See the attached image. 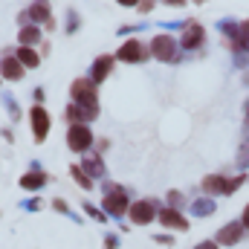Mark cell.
Listing matches in <instances>:
<instances>
[{
    "mask_svg": "<svg viewBox=\"0 0 249 249\" xmlns=\"http://www.w3.org/2000/svg\"><path fill=\"white\" fill-rule=\"evenodd\" d=\"M84 174L102 177V162H99V157H93V160H87V162H84Z\"/></svg>",
    "mask_w": 249,
    "mask_h": 249,
    "instance_id": "obj_17",
    "label": "cell"
},
{
    "mask_svg": "<svg viewBox=\"0 0 249 249\" xmlns=\"http://www.w3.org/2000/svg\"><path fill=\"white\" fill-rule=\"evenodd\" d=\"M44 180H47L44 174H26V177L20 180V186H23V188H41V186H44Z\"/></svg>",
    "mask_w": 249,
    "mask_h": 249,
    "instance_id": "obj_14",
    "label": "cell"
},
{
    "mask_svg": "<svg viewBox=\"0 0 249 249\" xmlns=\"http://www.w3.org/2000/svg\"><path fill=\"white\" fill-rule=\"evenodd\" d=\"M241 35H244V44L249 47V20L244 23V26H241Z\"/></svg>",
    "mask_w": 249,
    "mask_h": 249,
    "instance_id": "obj_19",
    "label": "cell"
},
{
    "mask_svg": "<svg viewBox=\"0 0 249 249\" xmlns=\"http://www.w3.org/2000/svg\"><path fill=\"white\" fill-rule=\"evenodd\" d=\"M130 220H133V223H151V220H154V203L136 200V203L130 206Z\"/></svg>",
    "mask_w": 249,
    "mask_h": 249,
    "instance_id": "obj_4",
    "label": "cell"
},
{
    "mask_svg": "<svg viewBox=\"0 0 249 249\" xmlns=\"http://www.w3.org/2000/svg\"><path fill=\"white\" fill-rule=\"evenodd\" d=\"M247 113H249V107H247Z\"/></svg>",
    "mask_w": 249,
    "mask_h": 249,
    "instance_id": "obj_22",
    "label": "cell"
},
{
    "mask_svg": "<svg viewBox=\"0 0 249 249\" xmlns=\"http://www.w3.org/2000/svg\"><path fill=\"white\" fill-rule=\"evenodd\" d=\"M29 15H32L35 20H47V18H50V6H47V3H35V6L29 9Z\"/></svg>",
    "mask_w": 249,
    "mask_h": 249,
    "instance_id": "obj_15",
    "label": "cell"
},
{
    "mask_svg": "<svg viewBox=\"0 0 249 249\" xmlns=\"http://www.w3.org/2000/svg\"><path fill=\"white\" fill-rule=\"evenodd\" d=\"M105 209H107L110 214H124V209H127V197H124L122 188H110V191L105 194Z\"/></svg>",
    "mask_w": 249,
    "mask_h": 249,
    "instance_id": "obj_3",
    "label": "cell"
},
{
    "mask_svg": "<svg viewBox=\"0 0 249 249\" xmlns=\"http://www.w3.org/2000/svg\"><path fill=\"white\" fill-rule=\"evenodd\" d=\"M110 70H113V58L110 55H102L99 61L93 64V81H105L110 75Z\"/></svg>",
    "mask_w": 249,
    "mask_h": 249,
    "instance_id": "obj_11",
    "label": "cell"
},
{
    "mask_svg": "<svg viewBox=\"0 0 249 249\" xmlns=\"http://www.w3.org/2000/svg\"><path fill=\"white\" fill-rule=\"evenodd\" d=\"M116 55H119L122 61H127V64H136V61L145 58V50H142L139 41H127V44H122V50H119Z\"/></svg>",
    "mask_w": 249,
    "mask_h": 249,
    "instance_id": "obj_6",
    "label": "cell"
},
{
    "mask_svg": "<svg viewBox=\"0 0 249 249\" xmlns=\"http://www.w3.org/2000/svg\"><path fill=\"white\" fill-rule=\"evenodd\" d=\"M72 177H75V183H78V186H84V188H90V186H93V183L87 180V174H84L81 168H72Z\"/></svg>",
    "mask_w": 249,
    "mask_h": 249,
    "instance_id": "obj_18",
    "label": "cell"
},
{
    "mask_svg": "<svg viewBox=\"0 0 249 249\" xmlns=\"http://www.w3.org/2000/svg\"><path fill=\"white\" fill-rule=\"evenodd\" d=\"M238 183H241V180L226 183V177H206V180H203V188H206L209 194H223V191H232Z\"/></svg>",
    "mask_w": 249,
    "mask_h": 249,
    "instance_id": "obj_8",
    "label": "cell"
},
{
    "mask_svg": "<svg viewBox=\"0 0 249 249\" xmlns=\"http://www.w3.org/2000/svg\"><path fill=\"white\" fill-rule=\"evenodd\" d=\"M18 61L23 64V67H38V64H41V58H38V53H35V50L23 47V50L18 53Z\"/></svg>",
    "mask_w": 249,
    "mask_h": 249,
    "instance_id": "obj_13",
    "label": "cell"
},
{
    "mask_svg": "<svg viewBox=\"0 0 249 249\" xmlns=\"http://www.w3.org/2000/svg\"><path fill=\"white\" fill-rule=\"evenodd\" d=\"M151 53H154L157 61H171L174 53H177V44H174V38H168V35H157V38L151 41Z\"/></svg>",
    "mask_w": 249,
    "mask_h": 249,
    "instance_id": "obj_2",
    "label": "cell"
},
{
    "mask_svg": "<svg viewBox=\"0 0 249 249\" xmlns=\"http://www.w3.org/2000/svg\"><path fill=\"white\" fill-rule=\"evenodd\" d=\"M32 130H35V139L44 142L47 139V130H50V116L44 107H32Z\"/></svg>",
    "mask_w": 249,
    "mask_h": 249,
    "instance_id": "obj_5",
    "label": "cell"
},
{
    "mask_svg": "<svg viewBox=\"0 0 249 249\" xmlns=\"http://www.w3.org/2000/svg\"><path fill=\"white\" fill-rule=\"evenodd\" d=\"M241 238H244V223H229V226H223L220 235H217V241H220L223 247H232V244H238Z\"/></svg>",
    "mask_w": 249,
    "mask_h": 249,
    "instance_id": "obj_7",
    "label": "cell"
},
{
    "mask_svg": "<svg viewBox=\"0 0 249 249\" xmlns=\"http://www.w3.org/2000/svg\"><path fill=\"white\" fill-rule=\"evenodd\" d=\"M20 75H23V67L15 61V58H6V61H3V78L15 81V78H20Z\"/></svg>",
    "mask_w": 249,
    "mask_h": 249,
    "instance_id": "obj_12",
    "label": "cell"
},
{
    "mask_svg": "<svg viewBox=\"0 0 249 249\" xmlns=\"http://www.w3.org/2000/svg\"><path fill=\"white\" fill-rule=\"evenodd\" d=\"M38 38H41V32H38L35 26H23V29H20V41H23V44H35Z\"/></svg>",
    "mask_w": 249,
    "mask_h": 249,
    "instance_id": "obj_16",
    "label": "cell"
},
{
    "mask_svg": "<svg viewBox=\"0 0 249 249\" xmlns=\"http://www.w3.org/2000/svg\"><path fill=\"white\" fill-rule=\"evenodd\" d=\"M244 223L249 226V206H247V212H244Z\"/></svg>",
    "mask_w": 249,
    "mask_h": 249,
    "instance_id": "obj_21",
    "label": "cell"
},
{
    "mask_svg": "<svg viewBox=\"0 0 249 249\" xmlns=\"http://www.w3.org/2000/svg\"><path fill=\"white\" fill-rule=\"evenodd\" d=\"M90 142H93V133L87 130V124H72V127L67 130V145H70L72 151H87Z\"/></svg>",
    "mask_w": 249,
    "mask_h": 249,
    "instance_id": "obj_1",
    "label": "cell"
},
{
    "mask_svg": "<svg viewBox=\"0 0 249 249\" xmlns=\"http://www.w3.org/2000/svg\"><path fill=\"white\" fill-rule=\"evenodd\" d=\"M160 220H162L165 226H171V229H180V232H186V229H188L186 217H183L180 212H174V209H165V212H160Z\"/></svg>",
    "mask_w": 249,
    "mask_h": 249,
    "instance_id": "obj_10",
    "label": "cell"
},
{
    "mask_svg": "<svg viewBox=\"0 0 249 249\" xmlns=\"http://www.w3.org/2000/svg\"><path fill=\"white\" fill-rule=\"evenodd\" d=\"M200 41H203V26L197 20H188L183 29V47H197Z\"/></svg>",
    "mask_w": 249,
    "mask_h": 249,
    "instance_id": "obj_9",
    "label": "cell"
},
{
    "mask_svg": "<svg viewBox=\"0 0 249 249\" xmlns=\"http://www.w3.org/2000/svg\"><path fill=\"white\" fill-rule=\"evenodd\" d=\"M197 249H217V247H214V244H200Z\"/></svg>",
    "mask_w": 249,
    "mask_h": 249,
    "instance_id": "obj_20",
    "label": "cell"
}]
</instances>
